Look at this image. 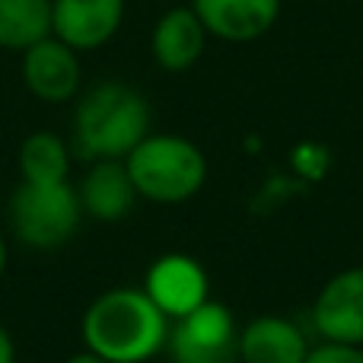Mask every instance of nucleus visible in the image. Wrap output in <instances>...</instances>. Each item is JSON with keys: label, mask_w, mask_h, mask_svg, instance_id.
Returning <instances> with one entry per match:
<instances>
[{"label": "nucleus", "mask_w": 363, "mask_h": 363, "mask_svg": "<svg viewBox=\"0 0 363 363\" xmlns=\"http://www.w3.org/2000/svg\"><path fill=\"white\" fill-rule=\"evenodd\" d=\"M169 315L147 290L115 287L89 303L80 332L86 351L108 363H150L169 341Z\"/></svg>", "instance_id": "1"}, {"label": "nucleus", "mask_w": 363, "mask_h": 363, "mask_svg": "<svg viewBox=\"0 0 363 363\" xmlns=\"http://www.w3.org/2000/svg\"><path fill=\"white\" fill-rule=\"evenodd\" d=\"M150 102L118 80L89 86L74 108V150L83 160H125L150 134Z\"/></svg>", "instance_id": "2"}, {"label": "nucleus", "mask_w": 363, "mask_h": 363, "mask_svg": "<svg viewBox=\"0 0 363 363\" xmlns=\"http://www.w3.org/2000/svg\"><path fill=\"white\" fill-rule=\"evenodd\" d=\"M138 198L157 204H182L207 182V160L194 140L182 134H147L125 157Z\"/></svg>", "instance_id": "3"}, {"label": "nucleus", "mask_w": 363, "mask_h": 363, "mask_svg": "<svg viewBox=\"0 0 363 363\" xmlns=\"http://www.w3.org/2000/svg\"><path fill=\"white\" fill-rule=\"evenodd\" d=\"M83 207L70 182H23L10 198V226L23 245L38 252L61 249L80 230Z\"/></svg>", "instance_id": "4"}, {"label": "nucleus", "mask_w": 363, "mask_h": 363, "mask_svg": "<svg viewBox=\"0 0 363 363\" xmlns=\"http://www.w3.org/2000/svg\"><path fill=\"white\" fill-rule=\"evenodd\" d=\"M239 332L233 313L223 303H201L169 325L172 363H236L239 360Z\"/></svg>", "instance_id": "5"}, {"label": "nucleus", "mask_w": 363, "mask_h": 363, "mask_svg": "<svg viewBox=\"0 0 363 363\" xmlns=\"http://www.w3.org/2000/svg\"><path fill=\"white\" fill-rule=\"evenodd\" d=\"M19 74H23V86L38 102L61 106V102H70L80 96V83H83L80 51H74L55 35H45L42 42L29 45L23 51Z\"/></svg>", "instance_id": "6"}, {"label": "nucleus", "mask_w": 363, "mask_h": 363, "mask_svg": "<svg viewBox=\"0 0 363 363\" xmlns=\"http://www.w3.org/2000/svg\"><path fill=\"white\" fill-rule=\"evenodd\" d=\"M313 325L332 345L363 347V264L338 271L313 303Z\"/></svg>", "instance_id": "7"}, {"label": "nucleus", "mask_w": 363, "mask_h": 363, "mask_svg": "<svg viewBox=\"0 0 363 363\" xmlns=\"http://www.w3.org/2000/svg\"><path fill=\"white\" fill-rule=\"evenodd\" d=\"M125 19V0H51V35L74 51L112 42Z\"/></svg>", "instance_id": "8"}, {"label": "nucleus", "mask_w": 363, "mask_h": 363, "mask_svg": "<svg viewBox=\"0 0 363 363\" xmlns=\"http://www.w3.org/2000/svg\"><path fill=\"white\" fill-rule=\"evenodd\" d=\"M144 290L160 309L172 319H182L191 309H198L201 303H207V290H211V281H207V271L194 262L191 255H182V252H169V255L157 258L150 264L144 277Z\"/></svg>", "instance_id": "9"}, {"label": "nucleus", "mask_w": 363, "mask_h": 363, "mask_svg": "<svg viewBox=\"0 0 363 363\" xmlns=\"http://www.w3.org/2000/svg\"><path fill=\"white\" fill-rule=\"evenodd\" d=\"M284 0H191L207 35L223 42H255L281 16Z\"/></svg>", "instance_id": "10"}, {"label": "nucleus", "mask_w": 363, "mask_h": 363, "mask_svg": "<svg viewBox=\"0 0 363 363\" xmlns=\"http://www.w3.org/2000/svg\"><path fill=\"white\" fill-rule=\"evenodd\" d=\"M207 48V29L191 6H172L150 32V55L169 74H185Z\"/></svg>", "instance_id": "11"}, {"label": "nucleus", "mask_w": 363, "mask_h": 363, "mask_svg": "<svg viewBox=\"0 0 363 363\" xmlns=\"http://www.w3.org/2000/svg\"><path fill=\"white\" fill-rule=\"evenodd\" d=\"M77 194H80L83 213L99 223L125 220L138 201V188H134L125 160H96L83 176Z\"/></svg>", "instance_id": "12"}, {"label": "nucleus", "mask_w": 363, "mask_h": 363, "mask_svg": "<svg viewBox=\"0 0 363 363\" xmlns=\"http://www.w3.org/2000/svg\"><path fill=\"white\" fill-rule=\"evenodd\" d=\"M309 357V341L300 325L284 315H258L239 332L242 363H303Z\"/></svg>", "instance_id": "13"}, {"label": "nucleus", "mask_w": 363, "mask_h": 363, "mask_svg": "<svg viewBox=\"0 0 363 363\" xmlns=\"http://www.w3.org/2000/svg\"><path fill=\"white\" fill-rule=\"evenodd\" d=\"M51 35V0H0V48L23 55Z\"/></svg>", "instance_id": "14"}, {"label": "nucleus", "mask_w": 363, "mask_h": 363, "mask_svg": "<svg viewBox=\"0 0 363 363\" xmlns=\"http://www.w3.org/2000/svg\"><path fill=\"white\" fill-rule=\"evenodd\" d=\"M16 163L23 182H70V147L51 131L23 138Z\"/></svg>", "instance_id": "15"}, {"label": "nucleus", "mask_w": 363, "mask_h": 363, "mask_svg": "<svg viewBox=\"0 0 363 363\" xmlns=\"http://www.w3.org/2000/svg\"><path fill=\"white\" fill-rule=\"evenodd\" d=\"M303 363H363V347L325 341V345H319V347H309V357Z\"/></svg>", "instance_id": "16"}, {"label": "nucleus", "mask_w": 363, "mask_h": 363, "mask_svg": "<svg viewBox=\"0 0 363 363\" xmlns=\"http://www.w3.org/2000/svg\"><path fill=\"white\" fill-rule=\"evenodd\" d=\"M0 363H16V345L4 322H0Z\"/></svg>", "instance_id": "17"}, {"label": "nucleus", "mask_w": 363, "mask_h": 363, "mask_svg": "<svg viewBox=\"0 0 363 363\" xmlns=\"http://www.w3.org/2000/svg\"><path fill=\"white\" fill-rule=\"evenodd\" d=\"M64 363H108V360L99 357V354H93V351H80V354H74V357H67Z\"/></svg>", "instance_id": "18"}, {"label": "nucleus", "mask_w": 363, "mask_h": 363, "mask_svg": "<svg viewBox=\"0 0 363 363\" xmlns=\"http://www.w3.org/2000/svg\"><path fill=\"white\" fill-rule=\"evenodd\" d=\"M4 271H6V239L0 233V277H4Z\"/></svg>", "instance_id": "19"}]
</instances>
